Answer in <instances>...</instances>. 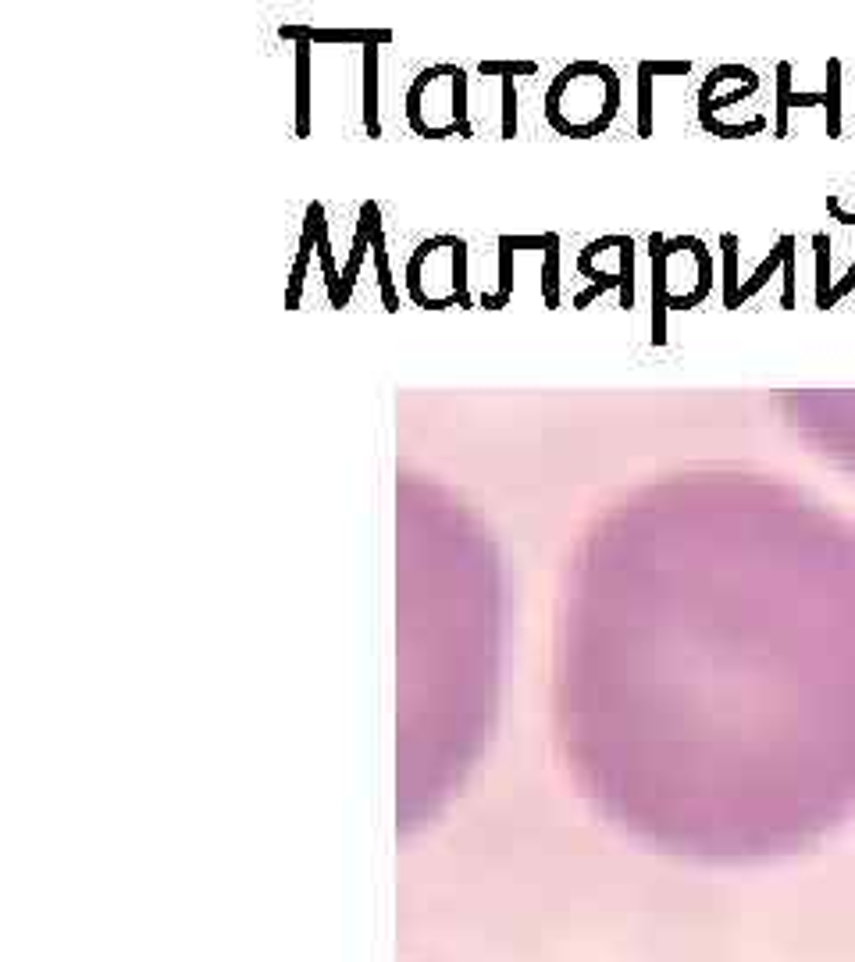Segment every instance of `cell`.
<instances>
[{
  "label": "cell",
  "instance_id": "cell-1",
  "mask_svg": "<svg viewBox=\"0 0 855 962\" xmlns=\"http://www.w3.org/2000/svg\"><path fill=\"white\" fill-rule=\"evenodd\" d=\"M456 68L460 65H432V68H424L421 75L414 79V86L407 90V122H410V129L417 132V136H424V139H446V136H456V125H446V129H435V125H428L421 118V97H424V90L432 86L435 79H442V75H449L453 79L456 75Z\"/></svg>",
  "mask_w": 855,
  "mask_h": 962
},
{
  "label": "cell",
  "instance_id": "cell-2",
  "mask_svg": "<svg viewBox=\"0 0 855 962\" xmlns=\"http://www.w3.org/2000/svg\"><path fill=\"white\" fill-rule=\"evenodd\" d=\"M282 40H310V43H389V29H314V25H282Z\"/></svg>",
  "mask_w": 855,
  "mask_h": 962
},
{
  "label": "cell",
  "instance_id": "cell-3",
  "mask_svg": "<svg viewBox=\"0 0 855 962\" xmlns=\"http://www.w3.org/2000/svg\"><path fill=\"white\" fill-rule=\"evenodd\" d=\"M813 104H823L827 107V93H791V65L788 61H781L777 65V129L774 136L784 139L788 136V115L791 107H813Z\"/></svg>",
  "mask_w": 855,
  "mask_h": 962
},
{
  "label": "cell",
  "instance_id": "cell-4",
  "mask_svg": "<svg viewBox=\"0 0 855 962\" xmlns=\"http://www.w3.org/2000/svg\"><path fill=\"white\" fill-rule=\"evenodd\" d=\"M310 54H314V43L296 40V139L310 136V75H314Z\"/></svg>",
  "mask_w": 855,
  "mask_h": 962
},
{
  "label": "cell",
  "instance_id": "cell-5",
  "mask_svg": "<svg viewBox=\"0 0 855 962\" xmlns=\"http://www.w3.org/2000/svg\"><path fill=\"white\" fill-rule=\"evenodd\" d=\"M318 243V214H314V204L307 207V221H303V236H300V253H296L293 264V278H289V293H285V310L300 307V293H303V278H307V264H310V250Z\"/></svg>",
  "mask_w": 855,
  "mask_h": 962
},
{
  "label": "cell",
  "instance_id": "cell-6",
  "mask_svg": "<svg viewBox=\"0 0 855 962\" xmlns=\"http://www.w3.org/2000/svg\"><path fill=\"white\" fill-rule=\"evenodd\" d=\"M364 129L371 139L382 136V122H378V43H367L364 50Z\"/></svg>",
  "mask_w": 855,
  "mask_h": 962
},
{
  "label": "cell",
  "instance_id": "cell-7",
  "mask_svg": "<svg viewBox=\"0 0 855 962\" xmlns=\"http://www.w3.org/2000/svg\"><path fill=\"white\" fill-rule=\"evenodd\" d=\"M371 253H375V271H378V286H382L385 310H389V314H396V310H399V293H396V282H392V271H389V253H385L382 214H375V225H371Z\"/></svg>",
  "mask_w": 855,
  "mask_h": 962
},
{
  "label": "cell",
  "instance_id": "cell-8",
  "mask_svg": "<svg viewBox=\"0 0 855 962\" xmlns=\"http://www.w3.org/2000/svg\"><path fill=\"white\" fill-rule=\"evenodd\" d=\"M314 214H318V257H321V271H325V286H328V303L335 310H342V275L335 271V257L332 246H328V225H325V207L314 200Z\"/></svg>",
  "mask_w": 855,
  "mask_h": 962
},
{
  "label": "cell",
  "instance_id": "cell-9",
  "mask_svg": "<svg viewBox=\"0 0 855 962\" xmlns=\"http://www.w3.org/2000/svg\"><path fill=\"white\" fill-rule=\"evenodd\" d=\"M513 300V243L510 236H499V293H481V307L503 310Z\"/></svg>",
  "mask_w": 855,
  "mask_h": 962
},
{
  "label": "cell",
  "instance_id": "cell-10",
  "mask_svg": "<svg viewBox=\"0 0 855 962\" xmlns=\"http://www.w3.org/2000/svg\"><path fill=\"white\" fill-rule=\"evenodd\" d=\"M791 243H795V236H781V239H777V246H774V250H770V257H766V261L756 268V275H752L749 282H745V286L738 289V300H734V307H741V303H745V300H752V296H756L759 289H763L766 282L774 278V271L781 268L784 257H788V246H791Z\"/></svg>",
  "mask_w": 855,
  "mask_h": 962
},
{
  "label": "cell",
  "instance_id": "cell-11",
  "mask_svg": "<svg viewBox=\"0 0 855 962\" xmlns=\"http://www.w3.org/2000/svg\"><path fill=\"white\" fill-rule=\"evenodd\" d=\"M827 136H841V61L831 58L827 65Z\"/></svg>",
  "mask_w": 855,
  "mask_h": 962
},
{
  "label": "cell",
  "instance_id": "cell-12",
  "mask_svg": "<svg viewBox=\"0 0 855 962\" xmlns=\"http://www.w3.org/2000/svg\"><path fill=\"white\" fill-rule=\"evenodd\" d=\"M542 300L549 310L560 307V236L546 246V271H542Z\"/></svg>",
  "mask_w": 855,
  "mask_h": 962
},
{
  "label": "cell",
  "instance_id": "cell-13",
  "mask_svg": "<svg viewBox=\"0 0 855 962\" xmlns=\"http://www.w3.org/2000/svg\"><path fill=\"white\" fill-rule=\"evenodd\" d=\"M813 246H816V307H823L827 296H831V239L823 236V232H816Z\"/></svg>",
  "mask_w": 855,
  "mask_h": 962
},
{
  "label": "cell",
  "instance_id": "cell-14",
  "mask_svg": "<svg viewBox=\"0 0 855 962\" xmlns=\"http://www.w3.org/2000/svg\"><path fill=\"white\" fill-rule=\"evenodd\" d=\"M724 307L734 310V300H738V236L734 232H724Z\"/></svg>",
  "mask_w": 855,
  "mask_h": 962
},
{
  "label": "cell",
  "instance_id": "cell-15",
  "mask_svg": "<svg viewBox=\"0 0 855 962\" xmlns=\"http://www.w3.org/2000/svg\"><path fill=\"white\" fill-rule=\"evenodd\" d=\"M453 125H456V136L460 139L474 136L471 118H467V72L464 68H456V75H453Z\"/></svg>",
  "mask_w": 855,
  "mask_h": 962
},
{
  "label": "cell",
  "instance_id": "cell-16",
  "mask_svg": "<svg viewBox=\"0 0 855 962\" xmlns=\"http://www.w3.org/2000/svg\"><path fill=\"white\" fill-rule=\"evenodd\" d=\"M453 296H456V307H464V310L474 307L471 293H467V243L464 239H456V246H453Z\"/></svg>",
  "mask_w": 855,
  "mask_h": 962
},
{
  "label": "cell",
  "instance_id": "cell-17",
  "mask_svg": "<svg viewBox=\"0 0 855 962\" xmlns=\"http://www.w3.org/2000/svg\"><path fill=\"white\" fill-rule=\"evenodd\" d=\"M638 136H652V75L638 65Z\"/></svg>",
  "mask_w": 855,
  "mask_h": 962
},
{
  "label": "cell",
  "instance_id": "cell-18",
  "mask_svg": "<svg viewBox=\"0 0 855 962\" xmlns=\"http://www.w3.org/2000/svg\"><path fill=\"white\" fill-rule=\"evenodd\" d=\"M478 72L481 75H503V79H513V75H535L538 65H535V61H481Z\"/></svg>",
  "mask_w": 855,
  "mask_h": 962
},
{
  "label": "cell",
  "instance_id": "cell-19",
  "mask_svg": "<svg viewBox=\"0 0 855 962\" xmlns=\"http://www.w3.org/2000/svg\"><path fill=\"white\" fill-rule=\"evenodd\" d=\"M503 139L517 136V90H513V79H503Z\"/></svg>",
  "mask_w": 855,
  "mask_h": 962
},
{
  "label": "cell",
  "instance_id": "cell-20",
  "mask_svg": "<svg viewBox=\"0 0 855 962\" xmlns=\"http://www.w3.org/2000/svg\"><path fill=\"white\" fill-rule=\"evenodd\" d=\"M795 243L788 246V257H784V296H781V307H795Z\"/></svg>",
  "mask_w": 855,
  "mask_h": 962
},
{
  "label": "cell",
  "instance_id": "cell-21",
  "mask_svg": "<svg viewBox=\"0 0 855 962\" xmlns=\"http://www.w3.org/2000/svg\"><path fill=\"white\" fill-rule=\"evenodd\" d=\"M848 289H855V264H852V268H848L845 282H841V286H834V289H831V296H827V303H823V310H827V307H834V303H838L841 296L848 293Z\"/></svg>",
  "mask_w": 855,
  "mask_h": 962
},
{
  "label": "cell",
  "instance_id": "cell-22",
  "mask_svg": "<svg viewBox=\"0 0 855 962\" xmlns=\"http://www.w3.org/2000/svg\"><path fill=\"white\" fill-rule=\"evenodd\" d=\"M827 211H831L834 218L841 221V225H855V214L841 211V200H838V196H827Z\"/></svg>",
  "mask_w": 855,
  "mask_h": 962
}]
</instances>
